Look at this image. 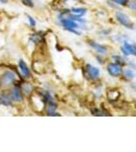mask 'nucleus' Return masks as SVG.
<instances>
[{"instance_id":"nucleus-11","label":"nucleus","mask_w":136,"mask_h":152,"mask_svg":"<svg viewBox=\"0 0 136 152\" xmlns=\"http://www.w3.org/2000/svg\"><path fill=\"white\" fill-rule=\"evenodd\" d=\"M90 46L93 49H95L96 52H99V53H101V54H105L106 52H107V49L104 47V46L100 45V44H98V43H95V42H91Z\"/></svg>"},{"instance_id":"nucleus-2","label":"nucleus","mask_w":136,"mask_h":152,"mask_svg":"<svg viewBox=\"0 0 136 152\" xmlns=\"http://www.w3.org/2000/svg\"><path fill=\"white\" fill-rule=\"evenodd\" d=\"M10 94H11V97H12V100L13 102H21L24 100V94L21 89V86L19 85H16L14 84L12 86L11 90H10Z\"/></svg>"},{"instance_id":"nucleus-10","label":"nucleus","mask_w":136,"mask_h":152,"mask_svg":"<svg viewBox=\"0 0 136 152\" xmlns=\"http://www.w3.org/2000/svg\"><path fill=\"white\" fill-rule=\"evenodd\" d=\"M19 86H21V91H23L24 95H31L34 92L33 85L29 82H24L23 84L19 85Z\"/></svg>"},{"instance_id":"nucleus-4","label":"nucleus","mask_w":136,"mask_h":152,"mask_svg":"<svg viewBox=\"0 0 136 152\" xmlns=\"http://www.w3.org/2000/svg\"><path fill=\"white\" fill-rule=\"evenodd\" d=\"M0 104L4 105V107H11L13 104L10 91L4 90V91L1 92V94H0Z\"/></svg>"},{"instance_id":"nucleus-14","label":"nucleus","mask_w":136,"mask_h":152,"mask_svg":"<svg viewBox=\"0 0 136 152\" xmlns=\"http://www.w3.org/2000/svg\"><path fill=\"white\" fill-rule=\"evenodd\" d=\"M124 76L126 78H128V79H133L135 75H134V72H133L132 70L126 69V70H124Z\"/></svg>"},{"instance_id":"nucleus-3","label":"nucleus","mask_w":136,"mask_h":152,"mask_svg":"<svg viewBox=\"0 0 136 152\" xmlns=\"http://www.w3.org/2000/svg\"><path fill=\"white\" fill-rule=\"evenodd\" d=\"M61 23H62L63 26L66 29H68V31H73V33H76L75 29L79 28L78 23H75V20H73V19H71V18H62L61 19ZM76 34L79 35V33H76Z\"/></svg>"},{"instance_id":"nucleus-5","label":"nucleus","mask_w":136,"mask_h":152,"mask_svg":"<svg viewBox=\"0 0 136 152\" xmlns=\"http://www.w3.org/2000/svg\"><path fill=\"white\" fill-rule=\"evenodd\" d=\"M116 18H117L118 21H119L121 24H123L124 26H126V28H133V23L131 21V19L128 18L126 14L121 13V12H118V13L116 14Z\"/></svg>"},{"instance_id":"nucleus-13","label":"nucleus","mask_w":136,"mask_h":152,"mask_svg":"<svg viewBox=\"0 0 136 152\" xmlns=\"http://www.w3.org/2000/svg\"><path fill=\"white\" fill-rule=\"evenodd\" d=\"M113 94H112V92H111V91L108 92V99L110 100H116L120 95V94L118 92V90H113Z\"/></svg>"},{"instance_id":"nucleus-17","label":"nucleus","mask_w":136,"mask_h":152,"mask_svg":"<svg viewBox=\"0 0 136 152\" xmlns=\"http://www.w3.org/2000/svg\"><path fill=\"white\" fill-rule=\"evenodd\" d=\"M114 1L117 4H120V5H125V4H127V2L129 0H114Z\"/></svg>"},{"instance_id":"nucleus-6","label":"nucleus","mask_w":136,"mask_h":152,"mask_svg":"<svg viewBox=\"0 0 136 152\" xmlns=\"http://www.w3.org/2000/svg\"><path fill=\"white\" fill-rule=\"evenodd\" d=\"M107 69H108V72L112 76H114V77L120 76L123 72L122 68H121V66L118 64V63H111V64L108 65Z\"/></svg>"},{"instance_id":"nucleus-19","label":"nucleus","mask_w":136,"mask_h":152,"mask_svg":"<svg viewBox=\"0 0 136 152\" xmlns=\"http://www.w3.org/2000/svg\"><path fill=\"white\" fill-rule=\"evenodd\" d=\"M7 0H0V3H7Z\"/></svg>"},{"instance_id":"nucleus-16","label":"nucleus","mask_w":136,"mask_h":152,"mask_svg":"<svg viewBox=\"0 0 136 152\" xmlns=\"http://www.w3.org/2000/svg\"><path fill=\"white\" fill-rule=\"evenodd\" d=\"M128 6L130 7L131 9H133V10H136V1H128Z\"/></svg>"},{"instance_id":"nucleus-7","label":"nucleus","mask_w":136,"mask_h":152,"mask_svg":"<svg viewBox=\"0 0 136 152\" xmlns=\"http://www.w3.org/2000/svg\"><path fill=\"white\" fill-rule=\"evenodd\" d=\"M86 74L90 75V77L91 79H96V78L100 77V70L96 67L93 65H86Z\"/></svg>"},{"instance_id":"nucleus-15","label":"nucleus","mask_w":136,"mask_h":152,"mask_svg":"<svg viewBox=\"0 0 136 152\" xmlns=\"http://www.w3.org/2000/svg\"><path fill=\"white\" fill-rule=\"evenodd\" d=\"M21 2L28 7H34V0H21Z\"/></svg>"},{"instance_id":"nucleus-8","label":"nucleus","mask_w":136,"mask_h":152,"mask_svg":"<svg viewBox=\"0 0 136 152\" xmlns=\"http://www.w3.org/2000/svg\"><path fill=\"white\" fill-rule=\"evenodd\" d=\"M18 67L21 71V74H23L24 78H31V71H29L28 65H26V63L24 60H19Z\"/></svg>"},{"instance_id":"nucleus-9","label":"nucleus","mask_w":136,"mask_h":152,"mask_svg":"<svg viewBox=\"0 0 136 152\" xmlns=\"http://www.w3.org/2000/svg\"><path fill=\"white\" fill-rule=\"evenodd\" d=\"M122 51L125 55H134L136 56V45H130L128 43H125L122 47Z\"/></svg>"},{"instance_id":"nucleus-1","label":"nucleus","mask_w":136,"mask_h":152,"mask_svg":"<svg viewBox=\"0 0 136 152\" xmlns=\"http://www.w3.org/2000/svg\"><path fill=\"white\" fill-rule=\"evenodd\" d=\"M16 83V75L10 70H6L0 76V87L7 88L13 86Z\"/></svg>"},{"instance_id":"nucleus-12","label":"nucleus","mask_w":136,"mask_h":152,"mask_svg":"<svg viewBox=\"0 0 136 152\" xmlns=\"http://www.w3.org/2000/svg\"><path fill=\"white\" fill-rule=\"evenodd\" d=\"M71 11L73 12L74 14H76V15L80 16V15H83V14L85 13V8H81V7H73L72 9H71Z\"/></svg>"},{"instance_id":"nucleus-18","label":"nucleus","mask_w":136,"mask_h":152,"mask_svg":"<svg viewBox=\"0 0 136 152\" xmlns=\"http://www.w3.org/2000/svg\"><path fill=\"white\" fill-rule=\"evenodd\" d=\"M29 18V23H31V26H36V20H35V19L32 18V16H28Z\"/></svg>"}]
</instances>
